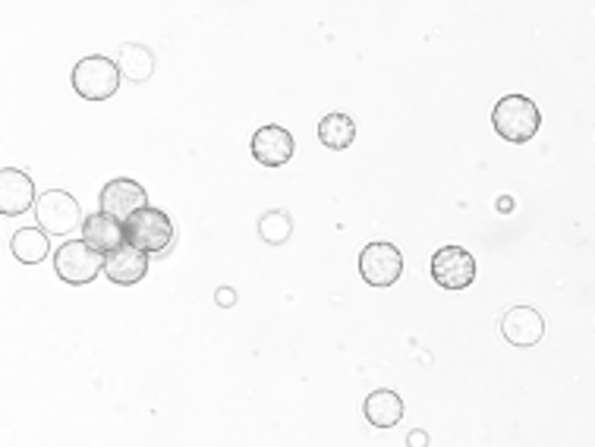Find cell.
Masks as SVG:
<instances>
[{
    "instance_id": "obj_21",
    "label": "cell",
    "mask_w": 595,
    "mask_h": 447,
    "mask_svg": "<svg viewBox=\"0 0 595 447\" xmlns=\"http://www.w3.org/2000/svg\"><path fill=\"white\" fill-rule=\"evenodd\" d=\"M498 208L501 211H510V208H514V199H498Z\"/></svg>"
},
{
    "instance_id": "obj_20",
    "label": "cell",
    "mask_w": 595,
    "mask_h": 447,
    "mask_svg": "<svg viewBox=\"0 0 595 447\" xmlns=\"http://www.w3.org/2000/svg\"><path fill=\"white\" fill-rule=\"evenodd\" d=\"M407 444H410V447H429V432L413 429V432L407 435Z\"/></svg>"
},
{
    "instance_id": "obj_19",
    "label": "cell",
    "mask_w": 595,
    "mask_h": 447,
    "mask_svg": "<svg viewBox=\"0 0 595 447\" xmlns=\"http://www.w3.org/2000/svg\"><path fill=\"white\" fill-rule=\"evenodd\" d=\"M215 300H218V306H221V309H230L233 303H237V290H233V287H221Z\"/></svg>"
},
{
    "instance_id": "obj_3",
    "label": "cell",
    "mask_w": 595,
    "mask_h": 447,
    "mask_svg": "<svg viewBox=\"0 0 595 447\" xmlns=\"http://www.w3.org/2000/svg\"><path fill=\"white\" fill-rule=\"evenodd\" d=\"M54 268H57L60 281H67L73 287H82V284H92L98 274L104 271V255L95 252L85 240H70V243H63L57 249Z\"/></svg>"
},
{
    "instance_id": "obj_15",
    "label": "cell",
    "mask_w": 595,
    "mask_h": 447,
    "mask_svg": "<svg viewBox=\"0 0 595 447\" xmlns=\"http://www.w3.org/2000/svg\"><path fill=\"white\" fill-rule=\"evenodd\" d=\"M10 252H13V259L23 262V265L45 262L48 252H51L48 233L41 230V227H23V230H16L13 240H10Z\"/></svg>"
},
{
    "instance_id": "obj_12",
    "label": "cell",
    "mask_w": 595,
    "mask_h": 447,
    "mask_svg": "<svg viewBox=\"0 0 595 447\" xmlns=\"http://www.w3.org/2000/svg\"><path fill=\"white\" fill-rule=\"evenodd\" d=\"M82 240L89 243L95 252H101L104 259H108L111 252L123 249L126 246V224L111 218V215H104V211H98V215H89L82 224Z\"/></svg>"
},
{
    "instance_id": "obj_11",
    "label": "cell",
    "mask_w": 595,
    "mask_h": 447,
    "mask_svg": "<svg viewBox=\"0 0 595 447\" xmlns=\"http://www.w3.org/2000/svg\"><path fill=\"white\" fill-rule=\"evenodd\" d=\"M249 148H252V158L262 167H284L293 158V136L284 126L271 123V126H262V130H255Z\"/></svg>"
},
{
    "instance_id": "obj_18",
    "label": "cell",
    "mask_w": 595,
    "mask_h": 447,
    "mask_svg": "<svg viewBox=\"0 0 595 447\" xmlns=\"http://www.w3.org/2000/svg\"><path fill=\"white\" fill-rule=\"evenodd\" d=\"M290 233H293V221L287 211H268V215H262L259 221V237L271 246H281L290 240Z\"/></svg>"
},
{
    "instance_id": "obj_16",
    "label": "cell",
    "mask_w": 595,
    "mask_h": 447,
    "mask_svg": "<svg viewBox=\"0 0 595 447\" xmlns=\"http://www.w3.org/2000/svg\"><path fill=\"white\" fill-rule=\"evenodd\" d=\"M318 139H322L325 148H334V152H344V148L353 145L356 139V123L347 114H325L322 123H318Z\"/></svg>"
},
{
    "instance_id": "obj_8",
    "label": "cell",
    "mask_w": 595,
    "mask_h": 447,
    "mask_svg": "<svg viewBox=\"0 0 595 447\" xmlns=\"http://www.w3.org/2000/svg\"><path fill=\"white\" fill-rule=\"evenodd\" d=\"M145 208H152V205H148V193L136 180L120 177V180H111L101 189V211L117 218V221H130Z\"/></svg>"
},
{
    "instance_id": "obj_6",
    "label": "cell",
    "mask_w": 595,
    "mask_h": 447,
    "mask_svg": "<svg viewBox=\"0 0 595 447\" xmlns=\"http://www.w3.org/2000/svg\"><path fill=\"white\" fill-rule=\"evenodd\" d=\"M432 278L438 287L460 293L476 281V259L463 246H441L432 255Z\"/></svg>"
},
{
    "instance_id": "obj_1",
    "label": "cell",
    "mask_w": 595,
    "mask_h": 447,
    "mask_svg": "<svg viewBox=\"0 0 595 447\" xmlns=\"http://www.w3.org/2000/svg\"><path fill=\"white\" fill-rule=\"evenodd\" d=\"M492 126L504 142L523 145L539 133L542 111L536 108V101L526 95H504L492 111Z\"/></svg>"
},
{
    "instance_id": "obj_10",
    "label": "cell",
    "mask_w": 595,
    "mask_h": 447,
    "mask_svg": "<svg viewBox=\"0 0 595 447\" xmlns=\"http://www.w3.org/2000/svg\"><path fill=\"white\" fill-rule=\"evenodd\" d=\"M501 334L514 347H536L545 334V318L533 306H514L501 315Z\"/></svg>"
},
{
    "instance_id": "obj_5",
    "label": "cell",
    "mask_w": 595,
    "mask_h": 447,
    "mask_svg": "<svg viewBox=\"0 0 595 447\" xmlns=\"http://www.w3.org/2000/svg\"><path fill=\"white\" fill-rule=\"evenodd\" d=\"M35 218L41 230L51 233V237H70L79 224H85L79 202L70 193H63V189H48V193L38 196Z\"/></svg>"
},
{
    "instance_id": "obj_7",
    "label": "cell",
    "mask_w": 595,
    "mask_h": 447,
    "mask_svg": "<svg viewBox=\"0 0 595 447\" xmlns=\"http://www.w3.org/2000/svg\"><path fill=\"white\" fill-rule=\"evenodd\" d=\"M403 274V255L394 243H369L359 252V278L369 287H391Z\"/></svg>"
},
{
    "instance_id": "obj_14",
    "label": "cell",
    "mask_w": 595,
    "mask_h": 447,
    "mask_svg": "<svg viewBox=\"0 0 595 447\" xmlns=\"http://www.w3.org/2000/svg\"><path fill=\"white\" fill-rule=\"evenodd\" d=\"M363 413L375 429H394V425L403 419V400L391 388H378L366 397Z\"/></svg>"
},
{
    "instance_id": "obj_13",
    "label": "cell",
    "mask_w": 595,
    "mask_h": 447,
    "mask_svg": "<svg viewBox=\"0 0 595 447\" xmlns=\"http://www.w3.org/2000/svg\"><path fill=\"white\" fill-rule=\"evenodd\" d=\"M104 274H108L111 284L133 287V284H139L145 274H148V255L142 249L126 243L123 249L111 252L108 259H104Z\"/></svg>"
},
{
    "instance_id": "obj_2",
    "label": "cell",
    "mask_w": 595,
    "mask_h": 447,
    "mask_svg": "<svg viewBox=\"0 0 595 447\" xmlns=\"http://www.w3.org/2000/svg\"><path fill=\"white\" fill-rule=\"evenodd\" d=\"M73 89L85 101H108L120 89V67L111 57H82L73 67Z\"/></svg>"
},
{
    "instance_id": "obj_17",
    "label": "cell",
    "mask_w": 595,
    "mask_h": 447,
    "mask_svg": "<svg viewBox=\"0 0 595 447\" xmlns=\"http://www.w3.org/2000/svg\"><path fill=\"white\" fill-rule=\"evenodd\" d=\"M117 67L130 82H145L155 73V54L145 45H123L120 57H117Z\"/></svg>"
},
{
    "instance_id": "obj_4",
    "label": "cell",
    "mask_w": 595,
    "mask_h": 447,
    "mask_svg": "<svg viewBox=\"0 0 595 447\" xmlns=\"http://www.w3.org/2000/svg\"><path fill=\"white\" fill-rule=\"evenodd\" d=\"M126 243L142 249L145 255L167 252V246L174 243V221L161 208H145L126 221Z\"/></svg>"
},
{
    "instance_id": "obj_9",
    "label": "cell",
    "mask_w": 595,
    "mask_h": 447,
    "mask_svg": "<svg viewBox=\"0 0 595 447\" xmlns=\"http://www.w3.org/2000/svg\"><path fill=\"white\" fill-rule=\"evenodd\" d=\"M32 205H38V196H35V183L26 170H19V167L0 170V215L16 218V215H23V211H29Z\"/></svg>"
}]
</instances>
